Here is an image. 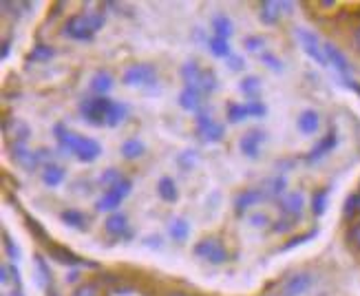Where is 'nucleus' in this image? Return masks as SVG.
Here are the masks:
<instances>
[{
	"label": "nucleus",
	"instance_id": "obj_1",
	"mask_svg": "<svg viewBox=\"0 0 360 296\" xmlns=\"http://www.w3.org/2000/svg\"><path fill=\"white\" fill-rule=\"evenodd\" d=\"M56 131V139L60 148H65L69 153H73L80 162H93L100 157L102 153V146L100 142H96L93 137H84V135H77L69 129H65L62 124H58V127L53 129Z\"/></svg>",
	"mask_w": 360,
	"mask_h": 296
},
{
	"label": "nucleus",
	"instance_id": "obj_2",
	"mask_svg": "<svg viewBox=\"0 0 360 296\" xmlns=\"http://www.w3.org/2000/svg\"><path fill=\"white\" fill-rule=\"evenodd\" d=\"M104 27V15L102 13H75L65 22L62 29V36H67L71 40H80V42H91L96 31Z\"/></svg>",
	"mask_w": 360,
	"mask_h": 296
},
{
	"label": "nucleus",
	"instance_id": "obj_3",
	"mask_svg": "<svg viewBox=\"0 0 360 296\" xmlns=\"http://www.w3.org/2000/svg\"><path fill=\"white\" fill-rule=\"evenodd\" d=\"M179 73H181V80L186 82V86L199 91L201 96L212 93L217 89V75L210 69H203L195 60H188L186 65L179 69Z\"/></svg>",
	"mask_w": 360,
	"mask_h": 296
},
{
	"label": "nucleus",
	"instance_id": "obj_4",
	"mask_svg": "<svg viewBox=\"0 0 360 296\" xmlns=\"http://www.w3.org/2000/svg\"><path fill=\"white\" fill-rule=\"evenodd\" d=\"M113 100L106 96H93L84 98L80 102V113L89 124H96V127H106V115L108 108H111Z\"/></svg>",
	"mask_w": 360,
	"mask_h": 296
},
{
	"label": "nucleus",
	"instance_id": "obj_5",
	"mask_svg": "<svg viewBox=\"0 0 360 296\" xmlns=\"http://www.w3.org/2000/svg\"><path fill=\"white\" fill-rule=\"evenodd\" d=\"M155 82H158V69L148 65V62H137V65H131L122 73V84H127V86L144 89Z\"/></svg>",
	"mask_w": 360,
	"mask_h": 296
},
{
	"label": "nucleus",
	"instance_id": "obj_6",
	"mask_svg": "<svg viewBox=\"0 0 360 296\" xmlns=\"http://www.w3.org/2000/svg\"><path fill=\"white\" fill-rule=\"evenodd\" d=\"M195 255L203 261L208 263H214V266H221V263H226L230 257H228V250L226 245L219 241L217 237H206L201 239L197 245H195Z\"/></svg>",
	"mask_w": 360,
	"mask_h": 296
},
{
	"label": "nucleus",
	"instance_id": "obj_7",
	"mask_svg": "<svg viewBox=\"0 0 360 296\" xmlns=\"http://www.w3.org/2000/svg\"><path fill=\"white\" fill-rule=\"evenodd\" d=\"M131 188H133V181L124 177L122 181H117L115 186H111V188H108V191L100 197V201H98V210H102V212H111V210H115V208L122 204V201H124V197H129Z\"/></svg>",
	"mask_w": 360,
	"mask_h": 296
},
{
	"label": "nucleus",
	"instance_id": "obj_8",
	"mask_svg": "<svg viewBox=\"0 0 360 296\" xmlns=\"http://www.w3.org/2000/svg\"><path fill=\"white\" fill-rule=\"evenodd\" d=\"M314 285V276L309 272H294L283 278V283L278 288V296H303Z\"/></svg>",
	"mask_w": 360,
	"mask_h": 296
},
{
	"label": "nucleus",
	"instance_id": "obj_9",
	"mask_svg": "<svg viewBox=\"0 0 360 296\" xmlns=\"http://www.w3.org/2000/svg\"><path fill=\"white\" fill-rule=\"evenodd\" d=\"M197 133H199V137L203 139V142L214 144V142H219V139L224 137L226 129H224V124L214 122L210 115H206V113L201 111L197 115Z\"/></svg>",
	"mask_w": 360,
	"mask_h": 296
},
{
	"label": "nucleus",
	"instance_id": "obj_10",
	"mask_svg": "<svg viewBox=\"0 0 360 296\" xmlns=\"http://www.w3.org/2000/svg\"><path fill=\"white\" fill-rule=\"evenodd\" d=\"M296 38L301 40V46H303V51L309 56V58H314L321 67H327V56H325V49L319 44V38L311 34V31L307 29H296Z\"/></svg>",
	"mask_w": 360,
	"mask_h": 296
},
{
	"label": "nucleus",
	"instance_id": "obj_11",
	"mask_svg": "<svg viewBox=\"0 0 360 296\" xmlns=\"http://www.w3.org/2000/svg\"><path fill=\"white\" fill-rule=\"evenodd\" d=\"M292 3H278V0H263L259 5V15L265 25H276L281 20V15L290 13Z\"/></svg>",
	"mask_w": 360,
	"mask_h": 296
},
{
	"label": "nucleus",
	"instance_id": "obj_12",
	"mask_svg": "<svg viewBox=\"0 0 360 296\" xmlns=\"http://www.w3.org/2000/svg\"><path fill=\"white\" fill-rule=\"evenodd\" d=\"M265 137H268V135H265V131H261V129H252V131L243 133V137L239 139L241 153L250 160L259 157V150H261V144L265 142Z\"/></svg>",
	"mask_w": 360,
	"mask_h": 296
},
{
	"label": "nucleus",
	"instance_id": "obj_13",
	"mask_svg": "<svg viewBox=\"0 0 360 296\" xmlns=\"http://www.w3.org/2000/svg\"><path fill=\"white\" fill-rule=\"evenodd\" d=\"M11 157L25 170H36L40 164V153L27 148L25 144H11Z\"/></svg>",
	"mask_w": 360,
	"mask_h": 296
},
{
	"label": "nucleus",
	"instance_id": "obj_14",
	"mask_svg": "<svg viewBox=\"0 0 360 296\" xmlns=\"http://www.w3.org/2000/svg\"><path fill=\"white\" fill-rule=\"evenodd\" d=\"M323 49H325V56H327V62H332V67L345 77V80H349V75H352V67H349V62H347V58L342 56V51L338 49L336 44H332V42H325L323 44Z\"/></svg>",
	"mask_w": 360,
	"mask_h": 296
},
{
	"label": "nucleus",
	"instance_id": "obj_15",
	"mask_svg": "<svg viewBox=\"0 0 360 296\" xmlns=\"http://www.w3.org/2000/svg\"><path fill=\"white\" fill-rule=\"evenodd\" d=\"M336 144H338V135H336V131H330L327 133L321 142L311 148L309 153H307V157H305V162L307 164H314V162H319V160H323L325 155H330L334 148H336Z\"/></svg>",
	"mask_w": 360,
	"mask_h": 296
},
{
	"label": "nucleus",
	"instance_id": "obj_16",
	"mask_svg": "<svg viewBox=\"0 0 360 296\" xmlns=\"http://www.w3.org/2000/svg\"><path fill=\"white\" fill-rule=\"evenodd\" d=\"M303 193H288L278 199V210L283 212L290 219H296V217H301L303 212Z\"/></svg>",
	"mask_w": 360,
	"mask_h": 296
},
{
	"label": "nucleus",
	"instance_id": "obj_17",
	"mask_svg": "<svg viewBox=\"0 0 360 296\" xmlns=\"http://www.w3.org/2000/svg\"><path fill=\"white\" fill-rule=\"evenodd\" d=\"M265 197H268V193H265L263 188H248V191H243L237 197V214H243L245 210H250L252 206L261 204Z\"/></svg>",
	"mask_w": 360,
	"mask_h": 296
},
{
	"label": "nucleus",
	"instance_id": "obj_18",
	"mask_svg": "<svg viewBox=\"0 0 360 296\" xmlns=\"http://www.w3.org/2000/svg\"><path fill=\"white\" fill-rule=\"evenodd\" d=\"M49 245V255L60 261V263H65V266H93V263L84 261L82 257H77L75 252L67 250V247H62V245H53V243H46Z\"/></svg>",
	"mask_w": 360,
	"mask_h": 296
},
{
	"label": "nucleus",
	"instance_id": "obj_19",
	"mask_svg": "<svg viewBox=\"0 0 360 296\" xmlns=\"http://www.w3.org/2000/svg\"><path fill=\"white\" fill-rule=\"evenodd\" d=\"M201 104H203V96L199 91L184 86V91L179 93V106L184 111H193V113H201Z\"/></svg>",
	"mask_w": 360,
	"mask_h": 296
},
{
	"label": "nucleus",
	"instance_id": "obj_20",
	"mask_svg": "<svg viewBox=\"0 0 360 296\" xmlns=\"http://www.w3.org/2000/svg\"><path fill=\"white\" fill-rule=\"evenodd\" d=\"M296 127H299V131L303 135H314L321 127V115L314 111V108H307V111H303L299 115V120H296Z\"/></svg>",
	"mask_w": 360,
	"mask_h": 296
},
{
	"label": "nucleus",
	"instance_id": "obj_21",
	"mask_svg": "<svg viewBox=\"0 0 360 296\" xmlns=\"http://www.w3.org/2000/svg\"><path fill=\"white\" fill-rule=\"evenodd\" d=\"M5 133L7 137H13V144H25L29 139V127L20 120H5Z\"/></svg>",
	"mask_w": 360,
	"mask_h": 296
},
{
	"label": "nucleus",
	"instance_id": "obj_22",
	"mask_svg": "<svg viewBox=\"0 0 360 296\" xmlns=\"http://www.w3.org/2000/svg\"><path fill=\"white\" fill-rule=\"evenodd\" d=\"M104 228H106V232L111 237H124L129 232V219H127V214H122V212L111 214L104 221Z\"/></svg>",
	"mask_w": 360,
	"mask_h": 296
},
{
	"label": "nucleus",
	"instance_id": "obj_23",
	"mask_svg": "<svg viewBox=\"0 0 360 296\" xmlns=\"http://www.w3.org/2000/svg\"><path fill=\"white\" fill-rule=\"evenodd\" d=\"M111 89H113V75L108 71H98L91 77V91L96 93V96H106Z\"/></svg>",
	"mask_w": 360,
	"mask_h": 296
},
{
	"label": "nucleus",
	"instance_id": "obj_24",
	"mask_svg": "<svg viewBox=\"0 0 360 296\" xmlns=\"http://www.w3.org/2000/svg\"><path fill=\"white\" fill-rule=\"evenodd\" d=\"M158 195H160V199L168 201V204H173V201H177L179 191H177V184L173 181V177H162V179L158 181Z\"/></svg>",
	"mask_w": 360,
	"mask_h": 296
},
{
	"label": "nucleus",
	"instance_id": "obj_25",
	"mask_svg": "<svg viewBox=\"0 0 360 296\" xmlns=\"http://www.w3.org/2000/svg\"><path fill=\"white\" fill-rule=\"evenodd\" d=\"M67 173L65 168H60L58 164H46L44 170H42V181L46 186H51V188H56V186H60L62 181H65Z\"/></svg>",
	"mask_w": 360,
	"mask_h": 296
},
{
	"label": "nucleus",
	"instance_id": "obj_26",
	"mask_svg": "<svg viewBox=\"0 0 360 296\" xmlns=\"http://www.w3.org/2000/svg\"><path fill=\"white\" fill-rule=\"evenodd\" d=\"M212 29H214V36L226 38V40L234 34V27H232L230 18H228V15H224V13H217L214 18H212Z\"/></svg>",
	"mask_w": 360,
	"mask_h": 296
},
{
	"label": "nucleus",
	"instance_id": "obj_27",
	"mask_svg": "<svg viewBox=\"0 0 360 296\" xmlns=\"http://www.w3.org/2000/svg\"><path fill=\"white\" fill-rule=\"evenodd\" d=\"M34 263H36V278H38V285H40V288H49V285H51V270H49V266H46V261H44L40 255H36V257H34Z\"/></svg>",
	"mask_w": 360,
	"mask_h": 296
},
{
	"label": "nucleus",
	"instance_id": "obj_28",
	"mask_svg": "<svg viewBox=\"0 0 360 296\" xmlns=\"http://www.w3.org/2000/svg\"><path fill=\"white\" fill-rule=\"evenodd\" d=\"M124 120H127V104L113 102L106 115V127H120Z\"/></svg>",
	"mask_w": 360,
	"mask_h": 296
},
{
	"label": "nucleus",
	"instance_id": "obj_29",
	"mask_svg": "<svg viewBox=\"0 0 360 296\" xmlns=\"http://www.w3.org/2000/svg\"><path fill=\"white\" fill-rule=\"evenodd\" d=\"M60 219L65 221L67 226L77 228V230H84L86 228V214L80 212V210H65V212L60 214Z\"/></svg>",
	"mask_w": 360,
	"mask_h": 296
},
{
	"label": "nucleus",
	"instance_id": "obj_30",
	"mask_svg": "<svg viewBox=\"0 0 360 296\" xmlns=\"http://www.w3.org/2000/svg\"><path fill=\"white\" fill-rule=\"evenodd\" d=\"M208 49H210V53L217 56V58H230V56H232V53H230V44H228V40H226V38H219V36H212V38L208 40Z\"/></svg>",
	"mask_w": 360,
	"mask_h": 296
},
{
	"label": "nucleus",
	"instance_id": "obj_31",
	"mask_svg": "<svg viewBox=\"0 0 360 296\" xmlns=\"http://www.w3.org/2000/svg\"><path fill=\"white\" fill-rule=\"evenodd\" d=\"M168 232L175 241H186V237L191 235V226H188L186 219H173L168 226Z\"/></svg>",
	"mask_w": 360,
	"mask_h": 296
},
{
	"label": "nucleus",
	"instance_id": "obj_32",
	"mask_svg": "<svg viewBox=\"0 0 360 296\" xmlns=\"http://www.w3.org/2000/svg\"><path fill=\"white\" fill-rule=\"evenodd\" d=\"M122 155L127 160H137L144 155V144L139 142V139H127V142L122 144Z\"/></svg>",
	"mask_w": 360,
	"mask_h": 296
},
{
	"label": "nucleus",
	"instance_id": "obj_33",
	"mask_svg": "<svg viewBox=\"0 0 360 296\" xmlns=\"http://www.w3.org/2000/svg\"><path fill=\"white\" fill-rule=\"evenodd\" d=\"M327 199H330V188H321L311 195V212L316 217H321L327 208Z\"/></svg>",
	"mask_w": 360,
	"mask_h": 296
},
{
	"label": "nucleus",
	"instance_id": "obj_34",
	"mask_svg": "<svg viewBox=\"0 0 360 296\" xmlns=\"http://www.w3.org/2000/svg\"><path fill=\"white\" fill-rule=\"evenodd\" d=\"M56 56V51L49 44H36L34 51L29 53V62H49Z\"/></svg>",
	"mask_w": 360,
	"mask_h": 296
},
{
	"label": "nucleus",
	"instance_id": "obj_35",
	"mask_svg": "<svg viewBox=\"0 0 360 296\" xmlns=\"http://www.w3.org/2000/svg\"><path fill=\"white\" fill-rule=\"evenodd\" d=\"M345 217L347 219H358L360 217V193H354V195H349L347 197V201H345Z\"/></svg>",
	"mask_w": 360,
	"mask_h": 296
},
{
	"label": "nucleus",
	"instance_id": "obj_36",
	"mask_svg": "<svg viewBox=\"0 0 360 296\" xmlns=\"http://www.w3.org/2000/svg\"><path fill=\"white\" fill-rule=\"evenodd\" d=\"M239 86H241L243 93H248L250 100H257L259 89H261V80H259V77H255V75H250V77H245V80Z\"/></svg>",
	"mask_w": 360,
	"mask_h": 296
},
{
	"label": "nucleus",
	"instance_id": "obj_37",
	"mask_svg": "<svg viewBox=\"0 0 360 296\" xmlns=\"http://www.w3.org/2000/svg\"><path fill=\"white\" fill-rule=\"evenodd\" d=\"M248 115H250V113H248V104H230V106H228V120H230L232 124L243 122Z\"/></svg>",
	"mask_w": 360,
	"mask_h": 296
},
{
	"label": "nucleus",
	"instance_id": "obj_38",
	"mask_svg": "<svg viewBox=\"0 0 360 296\" xmlns=\"http://www.w3.org/2000/svg\"><path fill=\"white\" fill-rule=\"evenodd\" d=\"M3 243H5V252H7V257H9L11 261H18V259H20V247L13 243V239L9 237V232H7V230L3 232Z\"/></svg>",
	"mask_w": 360,
	"mask_h": 296
},
{
	"label": "nucleus",
	"instance_id": "obj_39",
	"mask_svg": "<svg viewBox=\"0 0 360 296\" xmlns=\"http://www.w3.org/2000/svg\"><path fill=\"white\" fill-rule=\"evenodd\" d=\"M73 296H100V285L96 281H86L75 288Z\"/></svg>",
	"mask_w": 360,
	"mask_h": 296
},
{
	"label": "nucleus",
	"instance_id": "obj_40",
	"mask_svg": "<svg viewBox=\"0 0 360 296\" xmlns=\"http://www.w3.org/2000/svg\"><path fill=\"white\" fill-rule=\"evenodd\" d=\"M245 49L250 51V53H259V56H263V49H265V40L263 38H259V36H250V38H245Z\"/></svg>",
	"mask_w": 360,
	"mask_h": 296
},
{
	"label": "nucleus",
	"instance_id": "obj_41",
	"mask_svg": "<svg viewBox=\"0 0 360 296\" xmlns=\"http://www.w3.org/2000/svg\"><path fill=\"white\" fill-rule=\"evenodd\" d=\"M122 179H124V177H122V175L117 173V170H115V168H108V170H106V173H104V175L100 177L102 186H106V191H108V188H111V186H115L117 181H122Z\"/></svg>",
	"mask_w": 360,
	"mask_h": 296
},
{
	"label": "nucleus",
	"instance_id": "obj_42",
	"mask_svg": "<svg viewBox=\"0 0 360 296\" xmlns=\"http://www.w3.org/2000/svg\"><path fill=\"white\" fill-rule=\"evenodd\" d=\"M347 239H349V243L356 247V250H360V219H356V221L349 226Z\"/></svg>",
	"mask_w": 360,
	"mask_h": 296
},
{
	"label": "nucleus",
	"instance_id": "obj_43",
	"mask_svg": "<svg viewBox=\"0 0 360 296\" xmlns=\"http://www.w3.org/2000/svg\"><path fill=\"white\" fill-rule=\"evenodd\" d=\"M248 113L255 115V117H263L265 115V106L259 100H250L248 102Z\"/></svg>",
	"mask_w": 360,
	"mask_h": 296
},
{
	"label": "nucleus",
	"instance_id": "obj_44",
	"mask_svg": "<svg viewBox=\"0 0 360 296\" xmlns=\"http://www.w3.org/2000/svg\"><path fill=\"white\" fill-rule=\"evenodd\" d=\"M311 237H316V230H309V232H305V235H301V237H296L294 241H288V243L283 245V250H290V247H294V245H301V243L309 241Z\"/></svg>",
	"mask_w": 360,
	"mask_h": 296
},
{
	"label": "nucleus",
	"instance_id": "obj_45",
	"mask_svg": "<svg viewBox=\"0 0 360 296\" xmlns=\"http://www.w3.org/2000/svg\"><path fill=\"white\" fill-rule=\"evenodd\" d=\"M250 224H252L255 228H268L270 226V219H268V214H252L250 217Z\"/></svg>",
	"mask_w": 360,
	"mask_h": 296
},
{
	"label": "nucleus",
	"instance_id": "obj_46",
	"mask_svg": "<svg viewBox=\"0 0 360 296\" xmlns=\"http://www.w3.org/2000/svg\"><path fill=\"white\" fill-rule=\"evenodd\" d=\"M261 60L265 62V65H268L272 71H281V69H283V65H281V60H276L274 56H270V53H263L261 56Z\"/></svg>",
	"mask_w": 360,
	"mask_h": 296
},
{
	"label": "nucleus",
	"instance_id": "obj_47",
	"mask_svg": "<svg viewBox=\"0 0 360 296\" xmlns=\"http://www.w3.org/2000/svg\"><path fill=\"white\" fill-rule=\"evenodd\" d=\"M270 184H272V186H270V195H281V193L285 191V179H283V177L272 179Z\"/></svg>",
	"mask_w": 360,
	"mask_h": 296
},
{
	"label": "nucleus",
	"instance_id": "obj_48",
	"mask_svg": "<svg viewBox=\"0 0 360 296\" xmlns=\"http://www.w3.org/2000/svg\"><path fill=\"white\" fill-rule=\"evenodd\" d=\"M27 226H29V230H34L38 237H42V241H46V239H44V230H42V226L34 219V217H27Z\"/></svg>",
	"mask_w": 360,
	"mask_h": 296
},
{
	"label": "nucleus",
	"instance_id": "obj_49",
	"mask_svg": "<svg viewBox=\"0 0 360 296\" xmlns=\"http://www.w3.org/2000/svg\"><path fill=\"white\" fill-rule=\"evenodd\" d=\"M228 60H230V69H234V71H239V69L245 67V65H243V60H241L239 56H230Z\"/></svg>",
	"mask_w": 360,
	"mask_h": 296
},
{
	"label": "nucleus",
	"instance_id": "obj_50",
	"mask_svg": "<svg viewBox=\"0 0 360 296\" xmlns=\"http://www.w3.org/2000/svg\"><path fill=\"white\" fill-rule=\"evenodd\" d=\"M9 51H11V42H9V40H5V42H3V60H7V58H9Z\"/></svg>",
	"mask_w": 360,
	"mask_h": 296
},
{
	"label": "nucleus",
	"instance_id": "obj_51",
	"mask_svg": "<svg viewBox=\"0 0 360 296\" xmlns=\"http://www.w3.org/2000/svg\"><path fill=\"white\" fill-rule=\"evenodd\" d=\"M9 296H25V294H22V288H13Z\"/></svg>",
	"mask_w": 360,
	"mask_h": 296
},
{
	"label": "nucleus",
	"instance_id": "obj_52",
	"mask_svg": "<svg viewBox=\"0 0 360 296\" xmlns=\"http://www.w3.org/2000/svg\"><path fill=\"white\" fill-rule=\"evenodd\" d=\"M354 40H356V46L360 49V27L356 29V34H354Z\"/></svg>",
	"mask_w": 360,
	"mask_h": 296
},
{
	"label": "nucleus",
	"instance_id": "obj_53",
	"mask_svg": "<svg viewBox=\"0 0 360 296\" xmlns=\"http://www.w3.org/2000/svg\"><path fill=\"white\" fill-rule=\"evenodd\" d=\"M166 296H188V294H184V292H168Z\"/></svg>",
	"mask_w": 360,
	"mask_h": 296
},
{
	"label": "nucleus",
	"instance_id": "obj_54",
	"mask_svg": "<svg viewBox=\"0 0 360 296\" xmlns=\"http://www.w3.org/2000/svg\"><path fill=\"white\" fill-rule=\"evenodd\" d=\"M49 296H60L58 292H53V290H49Z\"/></svg>",
	"mask_w": 360,
	"mask_h": 296
}]
</instances>
